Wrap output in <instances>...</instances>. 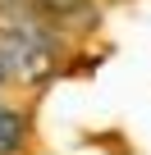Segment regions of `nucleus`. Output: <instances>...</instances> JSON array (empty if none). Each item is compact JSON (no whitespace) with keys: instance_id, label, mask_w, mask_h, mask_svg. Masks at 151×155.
I'll use <instances>...</instances> for the list:
<instances>
[{"instance_id":"obj_1","label":"nucleus","mask_w":151,"mask_h":155,"mask_svg":"<svg viewBox=\"0 0 151 155\" xmlns=\"http://www.w3.org/2000/svg\"><path fill=\"white\" fill-rule=\"evenodd\" d=\"M64 59V32H0V82L5 87H41Z\"/></svg>"},{"instance_id":"obj_2","label":"nucleus","mask_w":151,"mask_h":155,"mask_svg":"<svg viewBox=\"0 0 151 155\" xmlns=\"http://www.w3.org/2000/svg\"><path fill=\"white\" fill-rule=\"evenodd\" d=\"M0 87H5V82H0Z\"/></svg>"}]
</instances>
